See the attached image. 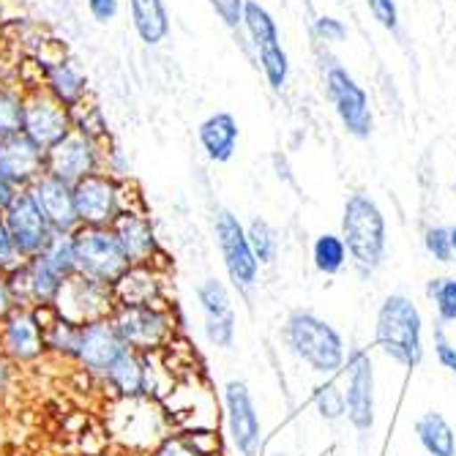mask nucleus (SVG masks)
Returning a JSON list of instances; mask_svg holds the SVG:
<instances>
[{
	"instance_id": "nucleus-14",
	"label": "nucleus",
	"mask_w": 456,
	"mask_h": 456,
	"mask_svg": "<svg viewBox=\"0 0 456 456\" xmlns=\"http://www.w3.org/2000/svg\"><path fill=\"white\" fill-rule=\"evenodd\" d=\"M347 394L345 407L347 419L358 432H369L375 427V371H371V358L366 350H353L347 355Z\"/></svg>"
},
{
	"instance_id": "nucleus-9",
	"label": "nucleus",
	"mask_w": 456,
	"mask_h": 456,
	"mask_svg": "<svg viewBox=\"0 0 456 456\" xmlns=\"http://www.w3.org/2000/svg\"><path fill=\"white\" fill-rule=\"evenodd\" d=\"M79 227H112L123 214V181L96 173L74 186Z\"/></svg>"
},
{
	"instance_id": "nucleus-41",
	"label": "nucleus",
	"mask_w": 456,
	"mask_h": 456,
	"mask_svg": "<svg viewBox=\"0 0 456 456\" xmlns=\"http://www.w3.org/2000/svg\"><path fill=\"white\" fill-rule=\"evenodd\" d=\"M17 265H22V257L17 255L12 235L4 224V216H0V273H12Z\"/></svg>"
},
{
	"instance_id": "nucleus-38",
	"label": "nucleus",
	"mask_w": 456,
	"mask_h": 456,
	"mask_svg": "<svg viewBox=\"0 0 456 456\" xmlns=\"http://www.w3.org/2000/svg\"><path fill=\"white\" fill-rule=\"evenodd\" d=\"M369 6L371 17L378 20V25L388 33H399V6L396 0H363Z\"/></svg>"
},
{
	"instance_id": "nucleus-35",
	"label": "nucleus",
	"mask_w": 456,
	"mask_h": 456,
	"mask_svg": "<svg viewBox=\"0 0 456 456\" xmlns=\"http://www.w3.org/2000/svg\"><path fill=\"white\" fill-rule=\"evenodd\" d=\"M314 402H317V410H320V416H322L325 421H337V419H342L345 412H347V407H345V394L337 388V383H325V386H320L317 394H314Z\"/></svg>"
},
{
	"instance_id": "nucleus-22",
	"label": "nucleus",
	"mask_w": 456,
	"mask_h": 456,
	"mask_svg": "<svg viewBox=\"0 0 456 456\" xmlns=\"http://www.w3.org/2000/svg\"><path fill=\"white\" fill-rule=\"evenodd\" d=\"M132 25L145 47H159L170 36V12L164 0H129Z\"/></svg>"
},
{
	"instance_id": "nucleus-7",
	"label": "nucleus",
	"mask_w": 456,
	"mask_h": 456,
	"mask_svg": "<svg viewBox=\"0 0 456 456\" xmlns=\"http://www.w3.org/2000/svg\"><path fill=\"white\" fill-rule=\"evenodd\" d=\"M74 132V118L66 104L53 99L45 88L25 91L22 134L30 137L41 151H50Z\"/></svg>"
},
{
	"instance_id": "nucleus-27",
	"label": "nucleus",
	"mask_w": 456,
	"mask_h": 456,
	"mask_svg": "<svg viewBox=\"0 0 456 456\" xmlns=\"http://www.w3.org/2000/svg\"><path fill=\"white\" fill-rule=\"evenodd\" d=\"M71 118H74V132L82 134V137H88L99 145L110 142V129H107V118L102 112V107L94 102V99H86L82 104H77L71 110Z\"/></svg>"
},
{
	"instance_id": "nucleus-4",
	"label": "nucleus",
	"mask_w": 456,
	"mask_h": 456,
	"mask_svg": "<svg viewBox=\"0 0 456 456\" xmlns=\"http://www.w3.org/2000/svg\"><path fill=\"white\" fill-rule=\"evenodd\" d=\"M71 238L77 255V273L115 287L123 279V273L132 268L112 227H79L77 232H71Z\"/></svg>"
},
{
	"instance_id": "nucleus-17",
	"label": "nucleus",
	"mask_w": 456,
	"mask_h": 456,
	"mask_svg": "<svg viewBox=\"0 0 456 456\" xmlns=\"http://www.w3.org/2000/svg\"><path fill=\"white\" fill-rule=\"evenodd\" d=\"M126 350V342L120 339L112 320H96L79 328V347L77 361L86 366L91 375H102L115 363V358Z\"/></svg>"
},
{
	"instance_id": "nucleus-40",
	"label": "nucleus",
	"mask_w": 456,
	"mask_h": 456,
	"mask_svg": "<svg viewBox=\"0 0 456 456\" xmlns=\"http://www.w3.org/2000/svg\"><path fill=\"white\" fill-rule=\"evenodd\" d=\"M314 36L320 41H328V45H339L347 38V25L337 17H320L314 22Z\"/></svg>"
},
{
	"instance_id": "nucleus-36",
	"label": "nucleus",
	"mask_w": 456,
	"mask_h": 456,
	"mask_svg": "<svg viewBox=\"0 0 456 456\" xmlns=\"http://www.w3.org/2000/svg\"><path fill=\"white\" fill-rule=\"evenodd\" d=\"M424 246L437 263H451L453 260V243H451V230L448 227H429L427 235H424Z\"/></svg>"
},
{
	"instance_id": "nucleus-45",
	"label": "nucleus",
	"mask_w": 456,
	"mask_h": 456,
	"mask_svg": "<svg viewBox=\"0 0 456 456\" xmlns=\"http://www.w3.org/2000/svg\"><path fill=\"white\" fill-rule=\"evenodd\" d=\"M14 306H17V301H14V296H12L9 276H6V273H0V320H4Z\"/></svg>"
},
{
	"instance_id": "nucleus-2",
	"label": "nucleus",
	"mask_w": 456,
	"mask_h": 456,
	"mask_svg": "<svg viewBox=\"0 0 456 456\" xmlns=\"http://www.w3.org/2000/svg\"><path fill=\"white\" fill-rule=\"evenodd\" d=\"M284 339L304 363H309L320 375H334L345 366L342 337L325 320L312 312H293L284 325Z\"/></svg>"
},
{
	"instance_id": "nucleus-26",
	"label": "nucleus",
	"mask_w": 456,
	"mask_h": 456,
	"mask_svg": "<svg viewBox=\"0 0 456 456\" xmlns=\"http://www.w3.org/2000/svg\"><path fill=\"white\" fill-rule=\"evenodd\" d=\"M243 30L252 38L255 50L276 45L279 41V28L276 20L271 17V12L265 6H260L257 0H246V9H243Z\"/></svg>"
},
{
	"instance_id": "nucleus-1",
	"label": "nucleus",
	"mask_w": 456,
	"mask_h": 456,
	"mask_svg": "<svg viewBox=\"0 0 456 456\" xmlns=\"http://www.w3.org/2000/svg\"><path fill=\"white\" fill-rule=\"evenodd\" d=\"M342 240L355 263V268L369 276L378 271L386 257V216L380 205L369 194L358 191L347 197L342 216Z\"/></svg>"
},
{
	"instance_id": "nucleus-49",
	"label": "nucleus",
	"mask_w": 456,
	"mask_h": 456,
	"mask_svg": "<svg viewBox=\"0 0 456 456\" xmlns=\"http://www.w3.org/2000/svg\"><path fill=\"white\" fill-rule=\"evenodd\" d=\"M453 183H456V181H453Z\"/></svg>"
},
{
	"instance_id": "nucleus-19",
	"label": "nucleus",
	"mask_w": 456,
	"mask_h": 456,
	"mask_svg": "<svg viewBox=\"0 0 456 456\" xmlns=\"http://www.w3.org/2000/svg\"><path fill=\"white\" fill-rule=\"evenodd\" d=\"M41 66V88H45L53 99L74 110L88 96V74L79 69V63L69 55H58L50 61H38Z\"/></svg>"
},
{
	"instance_id": "nucleus-10",
	"label": "nucleus",
	"mask_w": 456,
	"mask_h": 456,
	"mask_svg": "<svg viewBox=\"0 0 456 456\" xmlns=\"http://www.w3.org/2000/svg\"><path fill=\"white\" fill-rule=\"evenodd\" d=\"M214 230H216V240H219L222 260L227 265L230 279L240 289H252L257 281V273H260V263L252 252V243L246 238L243 224L238 222V216L232 211H219Z\"/></svg>"
},
{
	"instance_id": "nucleus-34",
	"label": "nucleus",
	"mask_w": 456,
	"mask_h": 456,
	"mask_svg": "<svg viewBox=\"0 0 456 456\" xmlns=\"http://www.w3.org/2000/svg\"><path fill=\"white\" fill-rule=\"evenodd\" d=\"M429 296L437 306L443 322H456V276L451 279H432Z\"/></svg>"
},
{
	"instance_id": "nucleus-39",
	"label": "nucleus",
	"mask_w": 456,
	"mask_h": 456,
	"mask_svg": "<svg viewBox=\"0 0 456 456\" xmlns=\"http://www.w3.org/2000/svg\"><path fill=\"white\" fill-rule=\"evenodd\" d=\"M205 337L216 347H232L235 320H205Z\"/></svg>"
},
{
	"instance_id": "nucleus-31",
	"label": "nucleus",
	"mask_w": 456,
	"mask_h": 456,
	"mask_svg": "<svg viewBox=\"0 0 456 456\" xmlns=\"http://www.w3.org/2000/svg\"><path fill=\"white\" fill-rule=\"evenodd\" d=\"M257 61H260V69L268 79L271 91L281 94L284 86H287V77H289V58L281 47V41L276 45H268V47H260L257 50Z\"/></svg>"
},
{
	"instance_id": "nucleus-5",
	"label": "nucleus",
	"mask_w": 456,
	"mask_h": 456,
	"mask_svg": "<svg viewBox=\"0 0 456 456\" xmlns=\"http://www.w3.org/2000/svg\"><path fill=\"white\" fill-rule=\"evenodd\" d=\"M322 86L328 102L334 104L342 120L345 132L355 140H369L371 132H375V118H371L366 91L353 79V74L342 63L330 61L322 71Z\"/></svg>"
},
{
	"instance_id": "nucleus-24",
	"label": "nucleus",
	"mask_w": 456,
	"mask_h": 456,
	"mask_svg": "<svg viewBox=\"0 0 456 456\" xmlns=\"http://www.w3.org/2000/svg\"><path fill=\"white\" fill-rule=\"evenodd\" d=\"M416 435L432 456H456L453 429L448 427V421L440 412H427V416H421L416 421Z\"/></svg>"
},
{
	"instance_id": "nucleus-43",
	"label": "nucleus",
	"mask_w": 456,
	"mask_h": 456,
	"mask_svg": "<svg viewBox=\"0 0 456 456\" xmlns=\"http://www.w3.org/2000/svg\"><path fill=\"white\" fill-rule=\"evenodd\" d=\"M435 353H437V361L443 363V369H448L451 375H456V347H451V342L443 337L440 328L435 330Z\"/></svg>"
},
{
	"instance_id": "nucleus-28",
	"label": "nucleus",
	"mask_w": 456,
	"mask_h": 456,
	"mask_svg": "<svg viewBox=\"0 0 456 456\" xmlns=\"http://www.w3.org/2000/svg\"><path fill=\"white\" fill-rule=\"evenodd\" d=\"M38 260L45 263L58 279L69 281L77 276V255H74V238L71 235H55L50 246L38 255Z\"/></svg>"
},
{
	"instance_id": "nucleus-16",
	"label": "nucleus",
	"mask_w": 456,
	"mask_h": 456,
	"mask_svg": "<svg viewBox=\"0 0 456 456\" xmlns=\"http://www.w3.org/2000/svg\"><path fill=\"white\" fill-rule=\"evenodd\" d=\"M224 402H227V421H230V435L240 456H257L260 451V419L248 394L246 383L232 380L224 388Z\"/></svg>"
},
{
	"instance_id": "nucleus-8",
	"label": "nucleus",
	"mask_w": 456,
	"mask_h": 456,
	"mask_svg": "<svg viewBox=\"0 0 456 456\" xmlns=\"http://www.w3.org/2000/svg\"><path fill=\"white\" fill-rule=\"evenodd\" d=\"M115 304L118 301H115L112 284L77 273L63 284L61 296L53 306L63 320H69L74 325H88L96 320H107L110 312L115 309Z\"/></svg>"
},
{
	"instance_id": "nucleus-23",
	"label": "nucleus",
	"mask_w": 456,
	"mask_h": 456,
	"mask_svg": "<svg viewBox=\"0 0 456 456\" xmlns=\"http://www.w3.org/2000/svg\"><path fill=\"white\" fill-rule=\"evenodd\" d=\"M104 380L120 396H140L148 388V369H145L140 353L126 347L115 358V363L104 371Z\"/></svg>"
},
{
	"instance_id": "nucleus-20",
	"label": "nucleus",
	"mask_w": 456,
	"mask_h": 456,
	"mask_svg": "<svg viewBox=\"0 0 456 456\" xmlns=\"http://www.w3.org/2000/svg\"><path fill=\"white\" fill-rule=\"evenodd\" d=\"M238 137H240V129H238V120L232 112H214L205 118L197 129V140H200L205 156L216 164H224L235 156Z\"/></svg>"
},
{
	"instance_id": "nucleus-46",
	"label": "nucleus",
	"mask_w": 456,
	"mask_h": 456,
	"mask_svg": "<svg viewBox=\"0 0 456 456\" xmlns=\"http://www.w3.org/2000/svg\"><path fill=\"white\" fill-rule=\"evenodd\" d=\"M17 186L14 183H9L6 178H4V173H0V216H4L6 214V208H9V205H12V200L17 197Z\"/></svg>"
},
{
	"instance_id": "nucleus-30",
	"label": "nucleus",
	"mask_w": 456,
	"mask_h": 456,
	"mask_svg": "<svg viewBox=\"0 0 456 456\" xmlns=\"http://www.w3.org/2000/svg\"><path fill=\"white\" fill-rule=\"evenodd\" d=\"M312 255H314V265L320 273L325 276H334L345 268L347 263V246L339 235H330V232H322L317 240H314V248H312Z\"/></svg>"
},
{
	"instance_id": "nucleus-12",
	"label": "nucleus",
	"mask_w": 456,
	"mask_h": 456,
	"mask_svg": "<svg viewBox=\"0 0 456 456\" xmlns=\"http://www.w3.org/2000/svg\"><path fill=\"white\" fill-rule=\"evenodd\" d=\"M96 173H102V145L77 132L47 151V175L69 186H77Z\"/></svg>"
},
{
	"instance_id": "nucleus-47",
	"label": "nucleus",
	"mask_w": 456,
	"mask_h": 456,
	"mask_svg": "<svg viewBox=\"0 0 456 456\" xmlns=\"http://www.w3.org/2000/svg\"><path fill=\"white\" fill-rule=\"evenodd\" d=\"M6 380H9V361L4 353H0V388L6 386Z\"/></svg>"
},
{
	"instance_id": "nucleus-42",
	"label": "nucleus",
	"mask_w": 456,
	"mask_h": 456,
	"mask_svg": "<svg viewBox=\"0 0 456 456\" xmlns=\"http://www.w3.org/2000/svg\"><path fill=\"white\" fill-rule=\"evenodd\" d=\"M86 9L96 25H110L120 14V0H86Z\"/></svg>"
},
{
	"instance_id": "nucleus-13",
	"label": "nucleus",
	"mask_w": 456,
	"mask_h": 456,
	"mask_svg": "<svg viewBox=\"0 0 456 456\" xmlns=\"http://www.w3.org/2000/svg\"><path fill=\"white\" fill-rule=\"evenodd\" d=\"M112 325L120 334V339L126 342V347L145 353L159 347L170 334V320L164 317L159 309H153L151 304H140V306H118Z\"/></svg>"
},
{
	"instance_id": "nucleus-21",
	"label": "nucleus",
	"mask_w": 456,
	"mask_h": 456,
	"mask_svg": "<svg viewBox=\"0 0 456 456\" xmlns=\"http://www.w3.org/2000/svg\"><path fill=\"white\" fill-rule=\"evenodd\" d=\"M123 252H126L132 265H145L156 255V235L151 219L137 211H123L112 224Z\"/></svg>"
},
{
	"instance_id": "nucleus-25",
	"label": "nucleus",
	"mask_w": 456,
	"mask_h": 456,
	"mask_svg": "<svg viewBox=\"0 0 456 456\" xmlns=\"http://www.w3.org/2000/svg\"><path fill=\"white\" fill-rule=\"evenodd\" d=\"M22 110H25V88L20 82L0 79V140L22 132Z\"/></svg>"
},
{
	"instance_id": "nucleus-3",
	"label": "nucleus",
	"mask_w": 456,
	"mask_h": 456,
	"mask_svg": "<svg viewBox=\"0 0 456 456\" xmlns=\"http://www.w3.org/2000/svg\"><path fill=\"white\" fill-rule=\"evenodd\" d=\"M378 345L399 363L419 366L424 358L421 312L404 296H388L378 312Z\"/></svg>"
},
{
	"instance_id": "nucleus-15",
	"label": "nucleus",
	"mask_w": 456,
	"mask_h": 456,
	"mask_svg": "<svg viewBox=\"0 0 456 456\" xmlns=\"http://www.w3.org/2000/svg\"><path fill=\"white\" fill-rule=\"evenodd\" d=\"M0 173L17 189H30L47 173V151H41L22 132L4 137L0 140Z\"/></svg>"
},
{
	"instance_id": "nucleus-29",
	"label": "nucleus",
	"mask_w": 456,
	"mask_h": 456,
	"mask_svg": "<svg viewBox=\"0 0 456 456\" xmlns=\"http://www.w3.org/2000/svg\"><path fill=\"white\" fill-rule=\"evenodd\" d=\"M197 301L205 312V320H235L230 293L219 279H205L197 287Z\"/></svg>"
},
{
	"instance_id": "nucleus-18",
	"label": "nucleus",
	"mask_w": 456,
	"mask_h": 456,
	"mask_svg": "<svg viewBox=\"0 0 456 456\" xmlns=\"http://www.w3.org/2000/svg\"><path fill=\"white\" fill-rule=\"evenodd\" d=\"M30 194L36 197L41 214L47 216L50 227L55 230V235H71L79 230V219H77V202H74V186L53 178V175H41L33 186Z\"/></svg>"
},
{
	"instance_id": "nucleus-37",
	"label": "nucleus",
	"mask_w": 456,
	"mask_h": 456,
	"mask_svg": "<svg viewBox=\"0 0 456 456\" xmlns=\"http://www.w3.org/2000/svg\"><path fill=\"white\" fill-rule=\"evenodd\" d=\"M208 6L214 9V14L222 20L224 28H230V30H240L243 28L246 0H208Z\"/></svg>"
},
{
	"instance_id": "nucleus-6",
	"label": "nucleus",
	"mask_w": 456,
	"mask_h": 456,
	"mask_svg": "<svg viewBox=\"0 0 456 456\" xmlns=\"http://www.w3.org/2000/svg\"><path fill=\"white\" fill-rule=\"evenodd\" d=\"M4 224L12 235V243L17 248V255L22 257V263L38 257L55 238V230L50 227L47 216L41 214L30 189L17 191V197L12 200V205L4 214Z\"/></svg>"
},
{
	"instance_id": "nucleus-33",
	"label": "nucleus",
	"mask_w": 456,
	"mask_h": 456,
	"mask_svg": "<svg viewBox=\"0 0 456 456\" xmlns=\"http://www.w3.org/2000/svg\"><path fill=\"white\" fill-rule=\"evenodd\" d=\"M246 238L252 243V252L257 263H273L279 252V238L276 230L265 219H252V224L246 227Z\"/></svg>"
},
{
	"instance_id": "nucleus-32",
	"label": "nucleus",
	"mask_w": 456,
	"mask_h": 456,
	"mask_svg": "<svg viewBox=\"0 0 456 456\" xmlns=\"http://www.w3.org/2000/svg\"><path fill=\"white\" fill-rule=\"evenodd\" d=\"M45 325V322H41ZM79 328L82 325H74L69 320H63L58 312H55V320L50 325H45V337H47V347L55 350L58 355H66V358H77V347H79Z\"/></svg>"
},
{
	"instance_id": "nucleus-11",
	"label": "nucleus",
	"mask_w": 456,
	"mask_h": 456,
	"mask_svg": "<svg viewBox=\"0 0 456 456\" xmlns=\"http://www.w3.org/2000/svg\"><path fill=\"white\" fill-rule=\"evenodd\" d=\"M47 337L36 309L14 306L0 320V353L17 363H33L45 355Z\"/></svg>"
},
{
	"instance_id": "nucleus-44",
	"label": "nucleus",
	"mask_w": 456,
	"mask_h": 456,
	"mask_svg": "<svg viewBox=\"0 0 456 456\" xmlns=\"http://www.w3.org/2000/svg\"><path fill=\"white\" fill-rule=\"evenodd\" d=\"M156 456H200V451L191 448L186 440L175 437V440H167V443H164V445L156 451Z\"/></svg>"
},
{
	"instance_id": "nucleus-48",
	"label": "nucleus",
	"mask_w": 456,
	"mask_h": 456,
	"mask_svg": "<svg viewBox=\"0 0 456 456\" xmlns=\"http://www.w3.org/2000/svg\"><path fill=\"white\" fill-rule=\"evenodd\" d=\"M451 243H453V255H456V227H451Z\"/></svg>"
}]
</instances>
